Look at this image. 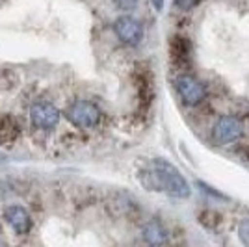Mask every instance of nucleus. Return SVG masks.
<instances>
[{
    "instance_id": "6e6552de",
    "label": "nucleus",
    "mask_w": 249,
    "mask_h": 247,
    "mask_svg": "<svg viewBox=\"0 0 249 247\" xmlns=\"http://www.w3.org/2000/svg\"><path fill=\"white\" fill-rule=\"evenodd\" d=\"M136 86H138V95H140V103L143 108H149L151 103H153V97H155V91H153V76L151 72L147 71V67H138L136 69Z\"/></svg>"
},
{
    "instance_id": "423d86ee",
    "label": "nucleus",
    "mask_w": 249,
    "mask_h": 247,
    "mask_svg": "<svg viewBox=\"0 0 249 247\" xmlns=\"http://www.w3.org/2000/svg\"><path fill=\"white\" fill-rule=\"evenodd\" d=\"M114 32L119 41L124 43V45H130V47L140 45L142 39H143V26H142V22L136 21L134 17H130V15H123L119 19H115Z\"/></svg>"
},
{
    "instance_id": "f03ea898",
    "label": "nucleus",
    "mask_w": 249,
    "mask_h": 247,
    "mask_svg": "<svg viewBox=\"0 0 249 247\" xmlns=\"http://www.w3.org/2000/svg\"><path fill=\"white\" fill-rule=\"evenodd\" d=\"M65 117L76 128H93L101 121V110L97 104L89 103V101H74L67 108Z\"/></svg>"
},
{
    "instance_id": "39448f33",
    "label": "nucleus",
    "mask_w": 249,
    "mask_h": 247,
    "mask_svg": "<svg viewBox=\"0 0 249 247\" xmlns=\"http://www.w3.org/2000/svg\"><path fill=\"white\" fill-rule=\"evenodd\" d=\"M30 119L34 126H37L41 130H52L60 123V110L52 103L39 101V103L32 104Z\"/></svg>"
},
{
    "instance_id": "20e7f679",
    "label": "nucleus",
    "mask_w": 249,
    "mask_h": 247,
    "mask_svg": "<svg viewBox=\"0 0 249 247\" xmlns=\"http://www.w3.org/2000/svg\"><path fill=\"white\" fill-rule=\"evenodd\" d=\"M175 88L178 97L182 99V103L188 104V106L199 104L205 99V95H207L205 84L199 82L197 78L192 76V74H180V76H177Z\"/></svg>"
},
{
    "instance_id": "1a4fd4ad",
    "label": "nucleus",
    "mask_w": 249,
    "mask_h": 247,
    "mask_svg": "<svg viewBox=\"0 0 249 247\" xmlns=\"http://www.w3.org/2000/svg\"><path fill=\"white\" fill-rule=\"evenodd\" d=\"M169 54L177 65H188L192 58V43L184 35H173L169 43Z\"/></svg>"
},
{
    "instance_id": "f257e3e1",
    "label": "nucleus",
    "mask_w": 249,
    "mask_h": 247,
    "mask_svg": "<svg viewBox=\"0 0 249 247\" xmlns=\"http://www.w3.org/2000/svg\"><path fill=\"white\" fill-rule=\"evenodd\" d=\"M138 178L149 192H166L167 195L177 199H188L192 195V188L186 178L180 175L175 165L162 158H156L149 167L142 169Z\"/></svg>"
},
{
    "instance_id": "2eb2a0df",
    "label": "nucleus",
    "mask_w": 249,
    "mask_h": 247,
    "mask_svg": "<svg viewBox=\"0 0 249 247\" xmlns=\"http://www.w3.org/2000/svg\"><path fill=\"white\" fill-rule=\"evenodd\" d=\"M238 238L244 246H249V219H244L238 223Z\"/></svg>"
},
{
    "instance_id": "4468645a",
    "label": "nucleus",
    "mask_w": 249,
    "mask_h": 247,
    "mask_svg": "<svg viewBox=\"0 0 249 247\" xmlns=\"http://www.w3.org/2000/svg\"><path fill=\"white\" fill-rule=\"evenodd\" d=\"M196 186H197L203 194H207L208 197H212V199H216V201H227V195H225V194L214 190L212 186H208L207 182H203V180H196Z\"/></svg>"
},
{
    "instance_id": "7ed1b4c3",
    "label": "nucleus",
    "mask_w": 249,
    "mask_h": 247,
    "mask_svg": "<svg viewBox=\"0 0 249 247\" xmlns=\"http://www.w3.org/2000/svg\"><path fill=\"white\" fill-rule=\"evenodd\" d=\"M244 136V123L236 115H223L219 117L218 123L214 124L212 138L218 145H229L238 141Z\"/></svg>"
},
{
    "instance_id": "6ab92c4d",
    "label": "nucleus",
    "mask_w": 249,
    "mask_h": 247,
    "mask_svg": "<svg viewBox=\"0 0 249 247\" xmlns=\"http://www.w3.org/2000/svg\"><path fill=\"white\" fill-rule=\"evenodd\" d=\"M4 160H6V158H4V156L0 155V162H4Z\"/></svg>"
},
{
    "instance_id": "a211bd4d",
    "label": "nucleus",
    "mask_w": 249,
    "mask_h": 247,
    "mask_svg": "<svg viewBox=\"0 0 249 247\" xmlns=\"http://www.w3.org/2000/svg\"><path fill=\"white\" fill-rule=\"evenodd\" d=\"M153 2V6H155L156 11H162V8H164V0H151Z\"/></svg>"
},
{
    "instance_id": "0eeeda50",
    "label": "nucleus",
    "mask_w": 249,
    "mask_h": 247,
    "mask_svg": "<svg viewBox=\"0 0 249 247\" xmlns=\"http://www.w3.org/2000/svg\"><path fill=\"white\" fill-rule=\"evenodd\" d=\"M4 217L17 234H28L32 229V217L22 206H8L4 210Z\"/></svg>"
},
{
    "instance_id": "9d476101",
    "label": "nucleus",
    "mask_w": 249,
    "mask_h": 247,
    "mask_svg": "<svg viewBox=\"0 0 249 247\" xmlns=\"http://www.w3.org/2000/svg\"><path fill=\"white\" fill-rule=\"evenodd\" d=\"M142 234H143V240H145L147 244H151V246H164V244L169 242L167 230L162 227L160 221H155V219L143 225Z\"/></svg>"
},
{
    "instance_id": "f8f14e48",
    "label": "nucleus",
    "mask_w": 249,
    "mask_h": 247,
    "mask_svg": "<svg viewBox=\"0 0 249 247\" xmlns=\"http://www.w3.org/2000/svg\"><path fill=\"white\" fill-rule=\"evenodd\" d=\"M110 206H112V208H117L115 214H117L119 217L130 216V214H134L136 212L134 199H132L130 195H126V194H115V197L112 199Z\"/></svg>"
},
{
    "instance_id": "ddd939ff",
    "label": "nucleus",
    "mask_w": 249,
    "mask_h": 247,
    "mask_svg": "<svg viewBox=\"0 0 249 247\" xmlns=\"http://www.w3.org/2000/svg\"><path fill=\"white\" fill-rule=\"evenodd\" d=\"M197 221L205 227V229H208V230H216V229H219V225H221L223 217H221V214L216 212V210L205 208V210H201L197 214Z\"/></svg>"
},
{
    "instance_id": "f3484780",
    "label": "nucleus",
    "mask_w": 249,
    "mask_h": 247,
    "mask_svg": "<svg viewBox=\"0 0 249 247\" xmlns=\"http://www.w3.org/2000/svg\"><path fill=\"white\" fill-rule=\"evenodd\" d=\"M173 4H175L177 10L188 11V10H192V8H196L199 4V0H175Z\"/></svg>"
},
{
    "instance_id": "dca6fc26",
    "label": "nucleus",
    "mask_w": 249,
    "mask_h": 247,
    "mask_svg": "<svg viewBox=\"0 0 249 247\" xmlns=\"http://www.w3.org/2000/svg\"><path fill=\"white\" fill-rule=\"evenodd\" d=\"M114 4L119 10H124V11H132L138 8V0H114Z\"/></svg>"
},
{
    "instance_id": "9b49d317",
    "label": "nucleus",
    "mask_w": 249,
    "mask_h": 247,
    "mask_svg": "<svg viewBox=\"0 0 249 247\" xmlns=\"http://www.w3.org/2000/svg\"><path fill=\"white\" fill-rule=\"evenodd\" d=\"M21 132L19 123L10 115H0V143H13Z\"/></svg>"
}]
</instances>
